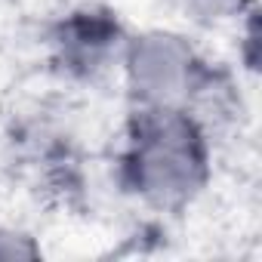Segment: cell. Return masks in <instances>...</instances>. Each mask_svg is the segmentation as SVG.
Returning a JSON list of instances; mask_svg holds the SVG:
<instances>
[{"mask_svg": "<svg viewBox=\"0 0 262 262\" xmlns=\"http://www.w3.org/2000/svg\"><path fill=\"white\" fill-rule=\"evenodd\" d=\"M176 7L194 25H222L241 19L253 7V0H176Z\"/></svg>", "mask_w": 262, "mask_h": 262, "instance_id": "obj_4", "label": "cell"}, {"mask_svg": "<svg viewBox=\"0 0 262 262\" xmlns=\"http://www.w3.org/2000/svg\"><path fill=\"white\" fill-rule=\"evenodd\" d=\"M126 31L105 7H80L53 28L56 62L74 77H96L120 62Z\"/></svg>", "mask_w": 262, "mask_h": 262, "instance_id": "obj_3", "label": "cell"}, {"mask_svg": "<svg viewBox=\"0 0 262 262\" xmlns=\"http://www.w3.org/2000/svg\"><path fill=\"white\" fill-rule=\"evenodd\" d=\"M120 68L129 99L136 105H185L207 62L198 56L188 37L176 31H142L126 37Z\"/></svg>", "mask_w": 262, "mask_h": 262, "instance_id": "obj_2", "label": "cell"}, {"mask_svg": "<svg viewBox=\"0 0 262 262\" xmlns=\"http://www.w3.org/2000/svg\"><path fill=\"white\" fill-rule=\"evenodd\" d=\"M34 256H40V247L34 244L31 234L0 225V259H34Z\"/></svg>", "mask_w": 262, "mask_h": 262, "instance_id": "obj_5", "label": "cell"}, {"mask_svg": "<svg viewBox=\"0 0 262 262\" xmlns=\"http://www.w3.org/2000/svg\"><path fill=\"white\" fill-rule=\"evenodd\" d=\"M210 136L179 105H136L126 123L120 182L161 213L188 207L210 179Z\"/></svg>", "mask_w": 262, "mask_h": 262, "instance_id": "obj_1", "label": "cell"}]
</instances>
